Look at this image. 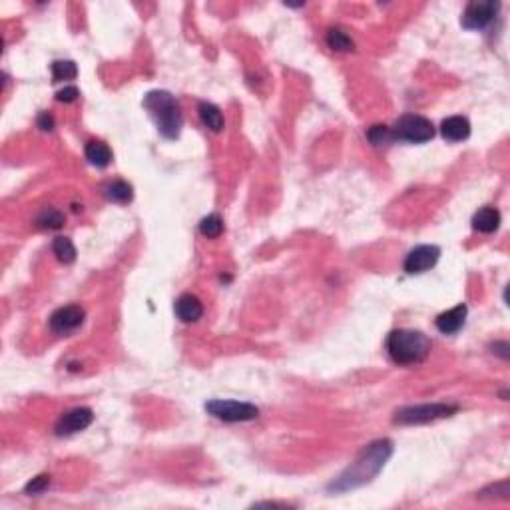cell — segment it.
Masks as SVG:
<instances>
[{
  "instance_id": "cell-1",
  "label": "cell",
  "mask_w": 510,
  "mask_h": 510,
  "mask_svg": "<svg viewBox=\"0 0 510 510\" xmlns=\"http://www.w3.org/2000/svg\"><path fill=\"white\" fill-rule=\"evenodd\" d=\"M391 454H393V442L389 439L371 442L357 456V461L351 463L347 471L329 485V490L331 492H347V490H355V488L371 483L373 478L381 473L382 466L391 459Z\"/></svg>"
},
{
  "instance_id": "cell-2",
  "label": "cell",
  "mask_w": 510,
  "mask_h": 510,
  "mask_svg": "<svg viewBox=\"0 0 510 510\" xmlns=\"http://www.w3.org/2000/svg\"><path fill=\"white\" fill-rule=\"evenodd\" d=\"M144 108L150 112L163 138L175 139L184 126V114L174 96L166 90H151L144 96Z\"/></svg>"
},
{
  "instance_id": "cell-3",
  "label": "cell",
  "mask_w": 510,
  "mask_h": 510,
  "mask_svg": "<svg viewBox=\"0 0 510 510\" xmlns=\"http://www.w3.org/2000/svg\"><path fill=\"white\" fill-rule=\"evenodd\" d=\"M387 351L397 365H418L430 353V341L421 331L394 329L387 337Z\"/></svg>"
},
{
  "instance_id": "cell-4",
  "label": "cell",
  "mask_w": 510,
  "mask_h": 510,
  "mask_svg": "<svg viewBox=\"0 0 510 510\" xmlns=\"http://www.w3.org/2000/svg\"><path fill=\"white\" fill-rule=\"evenodd\" d=\"M391 132H393L394 142L399 139V142H406V144H425L435 136V126L425 116L405 114L394 122Z\"/></svg>"
},
{
  "instance_id": "cell-5",
  "label": "cell",
  "mask_w": 510,
  "mask_h": 510,
  "mask_svg": "<svg viewBox=\"0 0 510 510\" xmlns=\"http://www.w3.org/2000/svg\"><path fill=\"white\" fill-rule=\"evenodd\" d=\"M456 405H447V403H430V405H415L405 406L401 411H397L394 423L399 425H423L430 423L437 418L451 417L452 413H456Z\"/></svg>"
},
{
  "instance_id": "cell-6",
  "label": "cell",
  "mask_w": 510,
  "mask_h": 510,
  "mask_svg": "<svg viewBox=\"0 0 510 510\" xmlns=\"http://www.w3.org/2000/svg\"><path fill=\"white\" fill-rule=\"evenodd\" d=\"M206 411L211 417L220 418L223 423H245V421H254L259 415V409L255 405L240 403V401H221V399L208 401Z\"/></svg>"
},
{
  "instance_id": "cell-7",
  "label": "cell",
  "mask_w": 510,
  "mask_h": 510,
  "mask_svg": "<svg viewBox=\"0 0 510 510\" xmlns=\"http://www.w3.org/2000/svg\"><path fill=\"white\" fill-rule=\"evenodd\" d=\"M500 11V2H492V0H475L471 2L463 12V24L466 30H483L488 24L497 18Z\"/></svg>"
},
{
  "instance_id": "cell-8",
  "label": "cell",
  "mask_w": 510,
  "mask_h": 510,
  "mask_svg": "<svg viewBox=\"0 0 510 510\" xmlns=\"http://www.w3.org/2000/svg\"><path fill=\"white\" fill-rule=\"evenodd\" d=\"M84 319H86V311L80 305H66L50 315L48 325H50V331L56 335H70L76 329H80Z\"/></svg>"
},
{
  "instance_id": "cell-9",
  "label": "cell",
  "mask_w": 510,
  "mask_h": 510,
  "mask_svg": "<svg viewBox=\"0 0 510 510\" xmlns=\"http://www.w3.org/2000/svg\"><path fill=\"white\" fill-rule=\"evenodd\" d=\"M439 257H441V249L437 245H418V247L409 251L403 269L409 275H418V273H425V271H429L430 267L437 266Z\"/></svg>"
},
{
  "instance_id": "cell-10",
  "label": "cell",
  "mask_w": 510,
  "mask_h": 510,
  "mask_svg": "<svg viewBox=\"0 0 510 510\" xmlns=\"http://www.w3.org/2000/svg\"><path fill=\"white\" fill-rule=\"evenodd\" d=\"M92 409L78 406V409H72L66 415H62L58 423H56L54 430H56L58 437H68V435H76V433H80V430L88 429V427L92 425Z\"/></svg>"
},
{
  "instance_id": "cell-11",
  "label": "cell",
  "mask_w": 510,
  "mask_h": 510,
  "mask_svg": "<svg viewBox=\"0 0 510 510\" xmlns=\"http://www.w3.org/2000/svg\"><path fill=\"white\" fill-rule=\"evenodd\" d=\"M466 313H468L466 305L461 303V305H456V307H452L449 311L439 315V317L435 319V325H437V329L441 331L442 335H454V333H459L464 327Z\"/></svg>"
},
{
  "instance_id": "cell-12",
  "label": "cell",
  "mask_w": 510,
  "mask_h": 510,
  "mask_svg": "<svg viewBox=\"0 0 510 510\" xmlns=\"http://www.w3.org/2000/svg\"><path fill=\"white\" fill-rule=\"evenodd\" d=\"M174 309L178 319L184 321V323H196L197 319H201V315H204V305H201V301L197 299L196 295H192V293L180 295V297L175 299Z\"/></svg>"
},
{
  "instance_id": "cell-13",
  "label": "cell",
  "mask_w": 510,
  "mask_h": 510,
  "mask_svg": "<svg viewBox=\"0 0 510 510\" xmlns=\"http://www.w3.org/2000/svg\"><path fill=\"white\" fill-rule=\"evenodd\" d=\"M441 134L447 142H463L471 136V122L464 116H451L442 120Z\"/></svg>"
},
{
  "instance_id": "cell-14",
  "label": "cell",
  "mask_w": 510,
  "mask_h": 510,
  "mask_svg": "<svg viewBox=\"0 0 510 510\" xmlns=\"http://www.w3.org/2000/svg\"><path fill=\"white\" fill-rule=\"evenodd\" d=\"M502 216L497 208H483L473 216V228L480 233H492L500 228Z\"/></svg>"
},
{
  "instance_id": "cell-15",
  "label": "cell",
  "mask_w": 510,
  "mask_h": 510,
  "mask_svg": "<svg viewBox=\"0 0 510 510\" xmlns=\"http://www.w3.org/2000/svg\"><path fill=\"white\" fill-rule=\"evenodd\" d=\"M84 156L94 168H108L112 162V150L106 146L104 142H98V139H92V142L86 144Z\"/></svg>"
},
{
  "instance_id": "cell-16",
  "label": "cell",
  "mask_w": 510,
  "mask_h": 510,
  "mask_svg": "<svg viewBox=\"0 0 510 510\" xmlns=\"http://www.w3.org/2000/svg\"><path fill=\"white\" fill-rule=\"evenodd\" d=\"M197 112H199V118H201L204 126L209 128L211 132H221L223 126H225L223 114H221V110L216 104H211V102H201L199 108H197Z\"/></svg>"
},
{
  "instance_id": "cell-17",
  "label": "cell",
  "mask_w": 510,
  "mask_h": 510,
  "mask_svg": "<svg viewBox=\"0 0 510 510\" xmlns=\"http://www.w3.org/2000/svg\"><path fill=\"white\" fill-rule=\"evenodd\" d=\"M104 196L110 199V201H114V204H128V201H132V197H134V192H132V186L124 182V180H114V182H110L108 186L104 187Z\"/></svg>"
},
{
  "instance_id": "cell-18",
  "label": "cell",
  "mask_w": 510,
  "mask_h": 510,
  "mask_svg": "<svg viewBox=\"0 0 510 510\" xmlns=\"http://www.w3.org/2000/svg\"><path fill=\"white\" fill-rule=\"evenodd\" d=\"M52 254L56 255V259L62 261V263H72L76 259V247L72 244L70 237H56L52 242Z\"/></svg>"
},
{
  "instance_id": "cell-19",
  "label": "cell",
  "mask_w": 510,
  "mask_h": 510,
  "mask_svg": "<svg viewBox=\"0 0 510 510\" xmlns=\"http://www.w3.org/2000/svg\"><path fill=\"white\" fill-rule=\"evenodd\" d=\"M327 46L331 48V50H337V52H349V50H353V40H351V36L345 35L343 30H339V28H331L329 32H327Z\"/></svg>"
},
{
  "instance_id": "cell-20",
  "label": "cell",
  "mask_w": 510,
  "mask_h": 510,
  "mask_svg": "<svg viewBox=\"0 0 510 510\" xmlns=\"http://www.w3.org/2000/svg\"><path fill=\"white\" fill-rule=\"evenodd\" d=\"M36 225L42 228V230H58L64 225V216L54 208L42 209L40 216L36 218Z\"/></svg>"
},
{
  "instance_id": "cell-21",
  "label": "cell",
  "mask_w": 510,
  "mask_h": 510,
  "mask_svg": "<svg viewBox=\"0 0 510 510\" xmlns=\"http://www.w3.org/2000/svg\"><path fill=\"white\" fill-rule=\"evenodd\" d=\"M78 76V66L72 60H56L52 64V78L54 82L74 80Z\"/></svg>"
},
{
  "instance_id": "cell-22",
  "label": "cell",
  "mask_w": 510,
  "mask_h": 510,
  "mask_svg": "<svg viewBox=\"0 0 510 510\" xmlns=\"http://www.w3.org/2000/svg\"><path fill=\"white\" fill-rule=\"evenodd\" d=\"M199 232H201V235L211 237V240L220 237L221 233H223V220H221V216L209 213L208 218H204V220L199 221Z\"/></svg>"
},
{
  "instance_id": "cell-23",
  "label": "cell",
  "mask_w": 510,
  "mask_h": 510,
  "mask_svg": "<svg viewBox=\"0 0 510 510\" xmlns=\"http://www.w3.org/2000/svg\"><path fill=\"white\" fill-rule=\"evenodd\" d=\"M367 139L371 142L373 146H377V148H381V146H389V144H393L394 142L391 128L381 126V124L371 126L369 130H367Z\"/></svg>"
},
{
  "instance_id": "cell-24",
  "label": "cell",
  "mask_w": 510,
  "mask_h": 510,
  "mask_svg": "<svg viewBox=\"0 0 510 510\" xmlns=\"http://www.w3.org/2000/svg\"><path fill=\"white\" fill-rule=\"evenodd\" d=\"M48 485H50V476L40 475V476H36V478H32V480L26 485L24 492H26V495H40V492H44V490H46Z\"/></svg>"
},
{
  "instance_id": "cell-25",
  "label": "cell",
  "mask_w": 510,
  "mask_h": 510,
  "mask_svg": "<svg viewBox=\"0 0 510 510\" xmlns=\"http://www.w3.org/2000/svg\"><path fill=\"white\" fill-rule=\"evenodd\" d=\"M78 96H80V92H78L76 86H66V88H62V90L56 92V100L64 102V104H70V102H76Z\"/></svg>"
},
{
  "instance_id": "cell-26",
  "label": "cell",
  "mask_w": 510,
  "mask_h": 510,
  "mask_svg": "<svg viewBox=\"0 0 510 510\" xmlns=\"http://www.w3.org/2000/svg\"><path fill=\"white\" fill-rule=\"evenodd\" d=\"M36 124H38L40 130H44V132H52V130H54V118H52V114H48V112H40Z\"/></svg>"
},
{
  "instance_id": "cell-27",
  "label": "cell",
  "mask_w": 510,
  "mask_h": 510,
  "mask_svg": "<svg viewBox=\"0 0 510 510\" xmlns=\"http://www.w3.org/2000/svg\"><path fill=\"white\" fill-rule=\"evenodd\" d=\"M492 349H497L495 353L500 355L502 359H509V343H497V345H495Z\"/></svg>"
}]
</instances>
